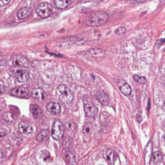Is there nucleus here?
Masks as SVG:
<instances>
[{"label": "nucleus", "mask_w": 165, "mask_h": 165, "mask_svg": "<svg viewBox=\"0 0 165 165\" xmlns=\"http://www.w3.org/2000/svg\"><path fill=\"white\" fill-rule=\"evenodd\" d=\"M49 137V131L48 130H43L37 136V140L39 142H43L47 139Z\"/></svg>", "instance_id": "obj_17"}, {"label": "nucleus", "mask_w": 165, "mask_h": 165, "mask_svg": "<svg viewBox=\"0 0 165 165\" xmlns=\"http://www.w3.org/2000/svg\"><path fill=\"white\" fill-rule=\"evenodd\" d=\"M67 159L68 162L70 164H74L76 162V157H75L74 154H72L70 152H67Z\"/></svg>", "instance_id": "obj_22"}, {"label": "nucleus", "mask_w": 165, "mask_h": 165, "mask_svg": "<svg viewBox=\"0 0 165 165\" xmlns=\"http://www.w3.org/2000/svg\"><path fill=\"white\" fill-rule=\"evenodd\" d=\"M92 132V127L90 123H85L82 127V133L85 136H88Z\"/></svg>", "instance_id": "obj_20"}, {"label": "nucleus", "mask_w": 165, "mask_h": 165, "mask_svg": "<svg viewBox=\"0 0 165 165\" xmlns=\"http://www.w3.org/2000/svg\"><path fill=\"white\" fill-rule=\"evenodd\" d=\"M84 110L85 114L87 117H93L97 113V108L92 102H87L84 105Z\"/></svg>", "instance_id": "obj_6"}, {"label": "nucleus", "mask_w": 165, "mask_h": 165, "mask_svg": "<svg viewBox=\"0 0 165 165\" xmlns=\"http://www.w3.org/2000/svg\"><path fill=\"white\" fill-rule=\"evenodd\" d=\"M126 31H127L126 28H125L123 27H119V28H118L115 30V33L117 35H122V34H125Z\"/></svg>", "instance_id": "obj_24"}, {"label": "nucleus", "mask_w": 165, "mask_h": 165, "mask_svg": "<svg viewBox=\"0 0 165 165\" xmlns=\"http://www.w3.org/2000/svg\"><path fill=\"white\" fill-rule=\"evenodd\" d=\"M32 96L39 101L44 100L46 97V94L41 88H36L32 91Z\"/></svg>", "instance_id": "obj_12"}, {"label": "nucleus", "mask_w": 165, "mask_h": 165, "mask_svg": "<svg viewBox=\"0 0 165 165\" xmlns=\"http://www.w3.org/2000/svg\"><path fill=\"white\" fill-rule=\"evenodd\" d=\"M162 159V156L159 151H155V152L151 155L150 164L151 165H157L159 164Z\"/></svg>", "instance_id": "obj_14"}, {"label": "nucleus", "mask_w": 165, "mask_h": 165, "mask_svg": "<svg viewBox=\"0 0 165 165\" xmlns=\"http://www.w3.org/2000/svg\"><path fill=\"white\" fill-rule=\"evenodd\" d=\"M134 79L139 84H144L147 82V79L143 76H139V75H134Z\"/></svg>", "instance_id": "obj_23"}, {"label": "nucleus", "mask_w": 165, "mask_h": 165, "mask_svg": "<svg viewBox=\"0 0 165 165\" xmlns=\"http://www.w3.org/2000/svg\"><path fill=\"white\" fill-rule=\"evenodd\" d=\"M16 78L17 79L18 82H27L30 78L29 74L27 71L18 70L16 72Z\"/></svg>", "instance_id": "obj_11"}, {"label": "nucleus", "mask_w": 165, "mask_h": 165, "mask_svg": "<svg viewBox=\"0 0 165 165\" xmlns=\"http://www.w3.org/2000/svg\"><path fill=\"white\" fill-rule=\"evenodd\" d=\"M41 157L45 162H48L51 160L50 154L47 150H43L41 151Z\"/></svg>", "instance_id": "obj_21"}, {"label": "nucleus", "mask_w": 165, "mask_h": 165, "mask_svg": "<svg viewBox=\"0 0 165 165\" xmlns=\"http://www.w3.org/2000/svg\"><path fill=\"white\" fill-rule=\"evenodd\" d=\"M4 117L5 118V119L9 121H11L12 120L14 119V117H13V115L12 114V113H10V112L6 113L4 115Z\"/></svg>", "instance_id": "obj_26"}, {"label": "nucleus", "mask_w": 165, "mask_h": 165, "mask_svg": "<svg viewBox=\"0 0 165 165\" xmlns=\"http://www.w3.org/2000/svg\"><path fill=\"white\" fill-rule=\"evenodd\" d=\"M101 1H105V0H101Z\"/></svg>", "instance_id": "obj_33"}, {"label": "nucleus", "mask_w": 165, "mask_h": 165, "mask_svg": "<svg viewBox=\"0 0 165 165\" xmlns=\"http://www.w3.org/2000/svg\"><path fill=\"white\" fill-rule=\"evenodd\" d=\"M119 88L121 92L125 95H129L131 94V92H132L131 87L127 83H124L123 85H122L121 86H120Z\"/></svg>", "instance_id": "obj_19"}, {"label": "nucleus", "mask_w": 165, "mask_h": 165, "mask_svg": "<svg viewBox=\"0 0 165 165\" xmlns=\"http://www.w3.org/2000/svg\"><path fill=\"white\" fill-rule=\"evenodd\" d=\"M162 141H163V144L165 145V135L164 136H163V139H162Z\"/></svg>", "instance_id": "obj_31"}, {"label": "nucleus", "mask_w": 165, "mask_h": 165, "mask_svg": "<svg viewBox=\"0 0 165 165\" xmlns=\"http://www.w3.org/2000/svg\"><path fill=\"white\" fill-rule=\"evenodd\" d=\"M10 1H11V0H1V1H0V3H1V6H3L7 5L8 3L10 2Z\"/></svg>", "instance_id": "obj_28"}, {"label": "nucleus", "mask_w": 165, "mask_h": 165, "mask_svg": "<svg viewBox=\"0 0 165 165\" xmlns=\"http://www.w3.org/2000/svg\"><path fill=\"white\" fill-rule=\"evenodd\" d=\"M12 63L14 65H19L23 67H29L30 61L28 59L22 55H15L12 58Z\"/></svg>", "instance_id": "obj_5"}, {"label": "nucleus", "mask_w": 165, "mask_h": 165, "mask_svg": "<svg viewBox=\"0 0 165 165\" xmlns=\"http://www.w3.org/2000/svg\"><path fill=\"white\" fill-rule=\"evenodd\" d=\"M164 43H165V39H159V40H158L157 42V43H156L157 47V48L160 47V46L162 44H163Z\"/></svg>", "instance_id": "obj_27"}, {"label": "nucleus", "mask_w": 165, "mask_h": 165, "mask_svg": "<svg viewBox=\"0 0 165 165\" xmlns=\"http://www.w3.org/2000/svg\"><path fill=\"white\" fill-rule=\"evenodd\" d=\"M11 94L13 96L19 98H28L29 97L28 90L23 88H16L12 89L11 92Z\"/></svg>", "instance_id": "obj_7"}, {"label": "nucleus", "mask_w": 165, "mask_h": 165, "mask_svg": "<svg viewBox=\"0 0 165 165\" xmlns=\"http://www.w3.org/2000/svg\"><path fill=\"white\" fill-rule=\"evenodd\" d=\"M95 97H96L97 100L100 102V103L103 105L107 106V105L109 104V97H108V94L105 92L103 90L97 92L96 94H95Z\"/></svg>", "instance_id": "obj_8"}, {"label": "nucleus", "mask_w": 165, "mask_h": 165, "mask_svg": "<svg viewBox=\"0 0 165 165\" xmlns=\"http://www.w3.org/2000/svg\"><path fill=\"white\" fill-rule=\"evenodd\" d=\"M59 92V100L65 104L70 103L74 99L73 92L65 85H60L58 88Z\"/></svg>", "instance_id": "obj_2"}, {"label": "nucleus", "mask_w": 165, "mask_h": 165, "mask_svg": "<svg viewBox=\"0 0 165 165\" xmlns=\"http://www.w3.org/2000/svg\"><path fill=\"white\" fill-rule=\"evenodd\" d=\"M6 134V132L5 131L4 132H3V128H1V137H3V136H5Z\"/></svg>", "instance_id": "obj_29"}, {"label": "nucleus", "mask_w": 165, "mask_h": 165, "mask_svg": "<svg viewBox=\"0 0 165 165\" xmlns=\"http://www.w3.org/2000/svg\"><path fill=\"white\" fill-rule=\"evenodd\" d=\"M47 110L54 115H59L61 112V107L58 103L50 102L47 105Z\"/></svg>", "instance_id": "obj_10"}, {"label": "nucleus", "mask_w": 165, "mask_h": 165, "mask_svg": "<svg viewBox=\"0 0 165 165\" xmlns=\"http://www.w3.org/2000/svg\"><path fill=\"white\" fill-rule=\"evenodd\" d=\"M107 159L108 163L111 165H114L115 161L117 159V155L112 150H108L107 151Z\"/></svg>", "instance_id": "obj_13"}, {"label": "nucleus", "mask_w": 165, "mask_h": 165, "mask_svg": "<svg viewBox=\"0 0 165 165\" xmlns=\"http://www.w3.org/2000/svg\"><path fill=\"white\" fill-rule=\"evenodd\" d=\"M31 14V11L28 8H22L18 12V17L20 19H24L28 18Z\"/></svg>", "instance_id": "obj_16"}, {"label": "nucleus", "mask_w": 165, "mask_h": 165, "mask_svg": "<svg viewBox=\"0 0 165 165\" xmlns=\"http://www.w3.org/2000/svg\"><path fill=\"white\" fill-rule=\"evenodd\" d=\"M36 13L41 18H47L52 13V6L47 2H43L38 6Z\"/></svg>", "instance_id": "obj_4"}, {"label": "nucleus", "mask_w": 165, "mask_h": 165, "mask_svg": "<svg viewBox=\"0 0 165 165\" xmlns=\"http://www.w3.org/2000/svg\"><path fill=\"white\" fill-rule=\"evenodd\" d=\"M109 16L107 13L103 11H97L92 13L88 18L87 25L91 27H96L106 23Z\"/></svg>", "instance_id": "obj_1"}, {"label": "nucleus", "mask_w": 165, "mask_h": 165, "mask_svg": "<svg viewBox=\"0 0 165 165\" xmlns=\"http://www.w3.org/2000/svg\"><path fill=\"white\" fill-rule=\"evenodd\" d=\"M56 7L59 9H64L71 3V0H54Z\"/></svg>", "instance_id": "obj_15"}, {"label": "nucleus", "mask_w": 165, "mask_h": 165, "mask_svg": "<svg viewBox=\"0 0 165 165\" xmlns=\"http://www.w3.org/2000/svg\"><path fill=\"white\" fill-rule=\"evenodd\" d=\"M32 114L33 117L36 119H38L41 116V114H42V112L41 110L40 109V108H39L37 105H33L32 107Z\"/></svg>", "instance_id": "obj_18"}, {"label": "nucleus", "mask_w": 165, "mask_h": 165, "mask_svg": "<svg viewBox=\"0 0 165 165\" xmlns=\"http://www.w3.org/2000/svg\"><path fill=\"white\" fill-rule=\"evenodd\" d=\"M68 127L69 128V130L71 132H74L76 129V125H75L74 122H70V123L68 124Z\"/></svg>", "instance_id": "obj_25"}, {"label": "nucleus", "mask_w": 165, "mask_h": 165, "mask_svg": "<svg viewBox=\"0 0 165 165\" xmlns=\"http://www.w3.org/2000/svg\"><path fill=\"white\" fill-rule=\"evenodd\" d=\"M135 1H136L137 3H141V2L145 1V0H135Z\"/></svg>", "instance_id": "obj_30"}, {"label": "nucleus", "mask_w": 165, "mask_h": 165, "mask_svg": "<svg viewBox=\"0 0 165 165\" xmlns=\"http://www.w3.org/2000/svg\"><path fill=\"white\" fill-rule=\"evenodd\" d=\"M19 132L22 134H29L32 133V127L27 121H23L19 124Z\"/></svg>", "instance_id": "obj_9"}, {"label": "nucleus", "mask_w": 165, "mask_h": 165, "mask_svg": "<svg viewBox=\"0 0 165 165\" xmlns=\"http://www.w3.org/2000/svg\"><path fill=\"white\" fill-rule=\"evenodd\" d=\"M65 127L62 122L59 120L54 121L53 126L52 128V137L55 140H61L64 134Z\"/></svg>", "instance_id": "obj_3"}, {"label": "nucleus", "mask_w": 165, "mask_h": 165, "mask_svg": "<svg viewBox=\"0 0 165 165\" xmlns=\"http://www.w3.org/2000/svg\"><path fill=\"white\" fill-rule=\"evenodd\" d=\"M162 108H163V110L165 112V101H164V104H163V106Z\"/></svg>", "instance_id": "obj_32"}]
</instances>
